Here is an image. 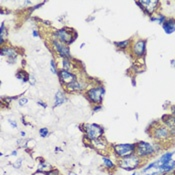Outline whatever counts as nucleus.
<instances>
[{"mask_svg":"<svg viewBox=\"0 0 175 175\" xmlns=\"http://www.w3.org/2000/svg\"><path fill=\"white\" fill-rule=\"evenodd\" d=\"M102 160H103L104 165L106 166L107 168H109V169L114 168V164H113V162H112L110 159H109V158H107V157H103V158H102Z\"/></svg>","mask_w":175,"mask_h":175,"instance_id":"20","label":"nucleus"},{"mask_svg":"<svg viewBox=\"0 0 175 175\" xmlns=\"http://www.w3.org/2000/svg\"><path fill=\"white\" fill-rule=\"evenodd\" d=\"M1 55L2 56H8L9 59H16V53L14 49L12 48H8V47H3L1 49Z\"/></svg>","mask_w":175,"mask_h":175,"instance_id":"15","label":"nucleus"},{"mask_svg":"<svg viewBox=\"0 0 175 175\" xmlns=\"http://www.w3.org/2000/svg\"><path fill=\"white\" fill-rule=\"evenodd\" d=\"M16 77L20 80H23V82H25V81L28 80V75L24 71H19L17 74H16Z\"/></svg>","mask_w":175,"mask_h":175,"instance_id":"21","label":"nucleus"},{"mask_svg":"<svg viewBox=\"0 0 175 175\" xmlns=\"http://www.w3.org/2000/svg\"><path fill=\"white\" fill-rule=\"evenodd\" d=\"M132 175H140V174L139 173H133Z\"/></svg>","mask_w":175,"mask_h":175,"instance_id":"36","label":"nucleus"},{"mask_svg":"<svg viewBox=\"0 0 175 175\" xmlns=\"http://www.w3.org/2000/svg\"><path fill=\"white\" fill-rule=\"evenodd\" d=\"M66 86H67L68 90H71V91H78V90H81V89L83 88L82 85H81L77 80H75V81H73V82L67 84Z\"/></svg>","mask_w":175,"mask_h":175,"instance_id":"16","label":"nucleus"},{"mask_svg":"<svg viewBox=\"0 0 175 175\" xmlns=\"http://www.w3.org/2000/svg\"><path fill=\"white\" fill-rule=\"evenodd\" d=\"M151 20H152V21H158L159 23H164V21H165V17H164L163 15H159L157 18H155V17H154V18H151Z\"/></svg>","mask_w":175,"mask_h":175,"instance_id":"24","label":"nucleus"},{"mask_svg":"<svg viewBox=\"0 0 175 175\" xmlns=\"http://www.w3.org/2000/svg\"><path fill=\"white\" fill-rule=\"evenodd\" d=\"M136 155L139 157H147L152 155V154L156 151L155 148H154V145L151 143H148V142H143L140 141L136 144Z\"/></svg>","mask_w":175,"mask_h":175,"instance_id":"3","label":"nucleus"},{"mask_svg":"<svg viewBox=\"0 0 175 175\" xmlns=\"http://www.w3.org/2000/svg\"><path fill=\"white\" fill-rule=\"evenodd\" d=\"M175 169V161L170 160L167 163H161L158 160L156 162L149 164L147 167L142 170V173L144 175H162L168 173Z\"/></svg>","mask_w":175,"mask_h":175,"instance_id":"1","label":"nucleus"},{"mask_svg":"<svg viewBox=\"0 0 175 175\" xmlns=\"http://www.w3.org/2000/svg\"><path fill=\"white\" fill-rule=\"evenodd\" d=\"M48 175H60V174L57 170H51V171L48 172Z\"/></svg>","mask_w":175,"mask_h":175,"instance_id":"28","label":"nucleus"},{"mask_svg":"<svg viewBox=\"0 0 175 175\" xmlns=\"http://www.w3.org/2000/svg\"><path fill=\"white\" fill-rule=\"evenodd\" d=\"M128 44H129V40H125V41H121V42H115V45L118 48H121V49H125L128 46Z\"/></svg>","mask_w":175,"mask_h":175,"instance_id":"22","label":"nucleus"},{"mask_svg":"<svg viewBox=\"0 0 175 175\" xmlns=\"http://www.w3.org/2000/svg\"><path fill=\"white\" fill-rule=\"evenodd\" d=\"M27 102H28L27 98H21L19 100V105H20V106H24V105H26Z\"/></svg>","mask_w":175,"mask_h":175,"instance_id":"27","label":"nucleus"},{"mask_svg":"<svg viewBox=\"0 0 175 175\" xmlns=\"http://www.w3.org/2000/svg\"><path fill=\"white\" fill-rule=\"evenodd\" d=\"M172 155H173V152H166L164 155H162L160 157L159 161L161 163H167L170 160H172Z\"/></svg>","mask_w":175,"mask_h":175,"instance_id":"18","label":"nucleus"},{"mask_svg":"<svg viewBox=\"0 0 175 175\" xmlns=\"http://www.w3.org/2000/svg\"><path fill=\"white\" fill-rule=\"evenodd\" d=\"M16 154H17V152H16V150H15V151L12 152V155H16Z\"/></svg>","mask_w":175,"mask_h":175,"instance_id":"34","label":"nucleus"},{"mask_svg":"<svg viewBox=\"0 0 175 175\" xmlns=\"http://www.w3.org/2000/svg\"><path fill=\"white\" fill-rule=\"evenodd\" d=\"M165 175H174L173 173H170V174H167V173H165Z\"/></svg>","mask_w":175,"mask_h":175,"instance_id":"37","label":"nucleus"},{"mask_svg":"<svg viewBox=\"0 0 175 175\" xmlns=\"http://www.w3.org/2000/svg\"><path fill=\"white\" fill-rule=\"evenodd\" d=\"M55 50L57 51V53L63 58H69L70 57V52H69V48L67 46L63 45L62 43L59 42L58 40H53L52 41Z\"/></svg>","mask_w":175,"mask_h":175,"instance_id":"9","label":"nucleus"},{"mask_svg":"<svg viewBox=\"0 0 175 175\" xmlns=\"http://www.w3.org/2000/svg\"><path fill=\"white\" fill-rule=\"evenodd\" d=\"M169 135H170L169 129L164 125L157 126V127H155L153 130V136H154V138H156L158 140L166 139V138H168Z\"/></svg>","mask_w":175,"mask_h":175,"instance_id":"7","label":"nucleus"},{"mask_svg":"<svg viewBox=\"0 0 175 175\" xmlns=\"http://www.w3.org/2000/svg\"><path fill=\"white\" fill-rule=\"evenodd\" d=\"M158 3L159 2L156 1V0H146V1L137 2V4H139L142 9H143L147 14L153 13V11L157 8Z\"/></svg>","mask_w":175,"mask_h":175,"instance_id":"8","label":"nucleus"},{"mask_svg":"<svg viewBox=\"0 0 175 175\" xmlns=\"http://www.w3.org/2000/svg\"><path fill=\"white\" fill-rule=\"evenodd\" d=\"M20 134H21V136H25V132H23V131L20 132Z\"/></svg>","mask_w":175,"mask_h":175,"instance_id":"33","label":"nucleus"},{"mask_svg":"<svg viewBox=\"0 0 175 175\" xmlns=\"http://www.w3.org/2000/svg\"><path fill=\"white\" fill-rule=\"evenodd\" d=\"M136 145L135 144H117L114 146V151L118 156L120 157H126L129 156L135 151Z\"/></svg>","mask_w":175,"mask_h":175,"instance_id":"5","label":"nucleus"},{"mask_svg":"<svg viewBox=\"0 0 175 175\" xmlns=\"http://www.w3.org/2000/svg\"><path fill=\"white\" fill-rule=\"evenodd\" d=\"M140 164V159L139 156L135 155V154H131L129 156L123 157L121 159V161L119 162V166L121 168H123L127 171H130V170L136 169Z\"/></svg>","mask_w":175,"mask_h":175,"instance_id":"2","label":"nucleus"},{"mask_svg":"<svg viewBox=\"0 0 175 175\" xmlns=\"http://www.w3.org/2000/svg\"><path fill=\"white\" fill-rule=\"evenodd\" d=\"M33 36L34 37H38L39 36V33L37 32V30H33Z\"/></svg>","mask_w":175,"mask_h":175,"instance_id":"31","label":"nucleus"},{"mask_svg":"<svg viewBox=\"0 0 175 175\" xmlns=\"http://www.w3.org/2000/svg\"><path fill=\"white\" fill-rule=\"evenodd\" d=\"M51 70H52V73H57V70H56V65H55V62L54 60H51Z\"/></svg>","mask_w":175,"mask_h":175,"instance_id":"26","label":"nucleus"},{"mask_svg":"<svg viewBox=\"0 0 175 175\" xmlns=\"http://www.w3.org/2000/svg\"><path fill=\"white\" fill-rule=\"evenodd\" d=\"M65 96L64 94L61 91H58L57 93H56L55 95V102H54V106H59V105L63 104L65 102Z\"/></svg>","mask_w":175,"mask_h":175,"instance_id":"17","label":"nucleus"},{"mask_svg":"<svg viewBox=\"0 0 175 175\" xmlns=\"http://www.w3.org/2000/svg\"><path fill=\"white\" fill-rule=\"evenodd\" d=\"M68 175H76V174H75V173H73V172H69Z\"/></svg>","mask_w":175,"mask_h":175,"instance_id":"35","label":"nucleus"},{"mask_svg":"<svg viewBox=\"0 0 175 175\" xmlns=\"http://www.w3.org/2000/svg\"><path fill=\"white\" fill-rule=\"evenodd\" d=\"M62 66L65 70H67V69L70 68V64H69V61H68V58H63L62 60Z\"/></svg>","mask_w":175,"mask_h":175,"instance_id":"23","label":"nucleus"},{"mask_svg":"<svg viewBox=\"0 0 175 175\" xmlns=\"http://www.w3.org/2000/svg\"><path fill=\"white\" fill-rule=\"evenodd\" d=\"M50 169H51V166H50L49 164L45 163V162H44V161L42 160V158H41V163L38 165V171L47 172V171H49Z\"/></svg>","mask_w":175,"mask_h":175,"instance_id":"19","label":"nucleus"},{"mask_svg":"<svg viewBox=\"0 0 175 175\" xmlns=\"http://www.w3.org/2000/svg\"><path fill=\"white\" fill-rule=\"evenodd\" d=\"M66 30H67L66 28L58 30L57 32H56V36H57L58 39L61 42L69 44V43H71L74 39L72 38V33H70V32H68Z\"/></svg>","mask_w":175,"mask_h":175,"instance_id":"10","label":"nucleus"},{"mask_svg":"<svg viewBox=\"0 0 175 175\" xmlns=\"http://www.w3.org/2000/svg\"><path fill=\"white\" fill-rule=\"evenodd\" d=\"M99 109H101V106H97V107H94V111H96V110H99Z\"/></svg>","mask_w":175,"mask_h":175,"instance_id":"32","label":"nucleus"},{"mask_svg":"<svg viewBox=\"0 0 175 175\" xmlns=\"http://www.w3.org/2000/svg\"><path fill=\"white\" fill-rule=\"evenodd\" d=\"M39 133H40V135H41L42 137H46L48 135V129L47 128H40L39 129Z\"/></svg>","mask_w":175,"mask_h":175,"instance_id":"25","label":"nucleus"},{"mask_svg":"<svg viewBox=\"0 0 175 175\" xmlns=\"http://www.w3.org/2000/svg\"><path fill=\"white\" fill-rule=\"evenodd\" d=\"M38 104H39V105H41V106H43L44 108H46V107H47V105H46L45 103H44L43 101H40V100H39V101H38Z\"/></svg>","mask_w":175,"mask_h":175,"instance_id":"30","label":"nucleus"},{"mask_svg":"<svg viewBox=\"0 0 175 175\" xmlns=\"http://www.w3.org/2000/svg\"><path fill=\"white\" fill-rule=\"evenodd\" d=\"M163 118H164L163 121L165 122L166 126L168 127L169 131L172 134H174L175 133V117L167 115V116H164Z\"/></svg>","mask_w":175,"mask_h":175,"instance_id":"13","label":"nucleus"},{"mask_svg":"<svg viewBox=\"0 0 175 175\" xmlns=\"http://www.w3.org/2000/svg\"><path fill=\"white\" fill-rule=\"evenodd\" d=\"M104 92H105L104 87L98 86V87L90 89V90L87 92V96H88V98L92 101V102L101 103V101H102V97L104 95Z\"/></svg>","mask_w":175,"mask_h":175,"instance_id":"6","label":"nucleus"},{"mask_svg":"<svg viewBox=\"0 0 175 175\" xmlns=\"http://www.w3.org/2000/svg\"><path fill=\"white\" fill-rule=\"evenodd\" d=\"M163 29L167 34H171L175 31V20L174 19H168L165 20L163 23Z\"/></svg>","mask_w":175,"mask_h":175,"instance_id":"14","label":"nucleus"},{"mask_svg":"<svg viewBox=\"0 0 175 175\" xmlns=\"http://www.w3.org/2000/svg\"><path fill=\"white\" fill-rule=\"evenodd\" d=\"M9 123H10V124H11L12 126H13L14 128H16V127H17V123H16V122L12 121V120H9Z\"/></svg>","mask_w":175,"mask_h":175,"instance_id":"29","label":"nucleus"},{"mask_svg":"<svg viewBox=\"0 0 175 175\" xmlns=\"http://www.w3.org/2000/svg\"><path fill=\"white\" fill-rule=\"evenodd\" d=\"M145 46H146V42L144 40H139L137 41L133 46V51L137 56H142L145 52Z\"/></svg>","mask_w":175,"mask_h":175,"instance_id":"12","label":"nucleus"},{"mask_svg":"<svg viewBox=\"0 0 175 175\" xmlns=\"http://www.w3.org/2000/svg\"><path fill=\"white\" fill-rule=\"evenodd\" d=\"M58 74H59V77L61 79V82L66 84V85L76 80V77L73 75L71 72H69L68 70H65V69H62Z\"/></svg>","mask_w":175,"mask_h":175,"instance_id":"11","label":"nucleus"},{"mask_svg":"<svg viewBox=\"0 0 175 175\" xmlns=\"http://www.w3.org/2000/svg\"><path fill=\"white\" fill-rule=\"evenodd\" d=\"M84 131L86 132V135L90 140H96L102 136L103 128L98 124H85Z\"/></svg>","mask_w":175,"mask_h":175,"instance_id":"4","label":"nucleus"}]
</instances>
